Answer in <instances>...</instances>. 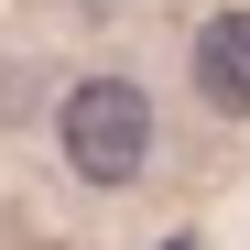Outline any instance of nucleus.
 I'll return each instance as SVG.
<instances>
[{"label": "nucleus", "instance_id": "1", "mask_svg": "<svg viewBox=\"0 0 250 250\" xmlns=\"http://www.w3.org/2000/svg\"><path fill=\"white\" fill-rule=\"evenodd\" d=\"M55 142H65V174L76 185H142V163H152V98L131 87V76H76L65 109H55Z\"/></svg>", "mask_w": 250, "mask_h": 250}, {"label": "nucleus", "instance_id": "2", "mask_svg": "<svg viewBox=\"0 0 250 250\" xmlns=\"http://www.w3.org/2000/svg\"><path fill=\"white\" fill-rule=\"evenodd\" d=\"M196 98L229 109V120H250V11L196 22Z\"/></svg>", "mask_w": 250, "mask_h": 250}]
</instances>
